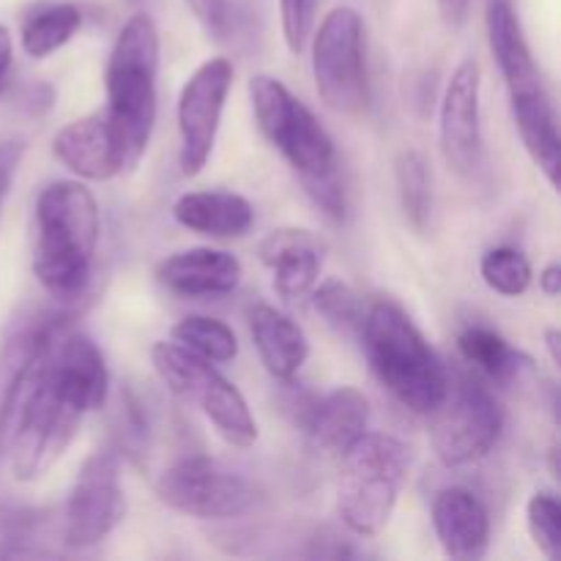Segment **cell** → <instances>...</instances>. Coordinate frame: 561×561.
Segmentation results:
<instances>
[{"label":"cell","mask_w":561,"mask_h":561,"mask_svg":"<svg viewBox=\"0 0 561 561\" xmlns=\"http://www.w3.org/2000/svg\"><path fill=\"white\" fill-rule=\"evenodd\" d=\"M102 217L93 192L80 181H53L36 201L33 274L58 305H75L88 294L96 263Z\"/></svg>","instance_id":"cell-1"},{"label":"cell","mask_w":561,"mask_h":561,"mask_svg":"<svg viewBox=\"0 0 561 561\" xmlns=\"http://www.w3.org/2000/svg\"><path fill=\"white\" fill-rule=\"evenodd\" d=\"M250 102L263 137L283 153L290 170L299 175L307 197L329 219L340 222L345 217L348 201H345V186L340 179L337 148L316 113L272 75L252 77Z\"/></svg>","instance_id":"cell-2"},{"label":"cell","mask_w":561,"mask_h":561,"mask_svg":"<svg viewBox=\"0 0 561 561\" xmlns=\"http://www.w3.org/2000/svg\"><path fill=\"white\" fill-rule=\"evenodd\" d=\"M356 334L381 387L411 414L431 416L449 387V373L405 307L376 296L362 310Z\"/></svg>","instance_id":"cell-3"},{"label":"cell","mask_w":561,"mask_h":561,"mask_svg":"<svg viewBox=\"0 0 561 561\" xmlns=\"http://www.w3.org/2000/svg\"><path fill=\"white\" fill-rule=\"evenodd\" d=\"M47 343L38 351L25 381H22L9 416V427H5L3 453L0 455H5V460H9V469L16 482L42 480L64 458L66 449L80 433L82 420L88 416L49 376L47 359H44Z\"/></svg>","instance_id":"cell-4"},{"label":"cell","mask_w":561,"mask_h":561,"mask_svg":"<svg viewBox=\"0 0 561 561\" xmlns=\"http://www.w3.org/2000/svg\"><path fill=\"white\" fill-rule=\"evenodd\" d=\"M159 31L148 11H137L121 27L104 71L107 107L104 113L124 140L129 164L137 168L157 124Z\"/></svg>","instance_id":"cell-5"},{"label":"cell","mask_w":561,"mask_h":561,"mask_svg":"<svg viewBox=\"0 0 561 561\" xmlns=\"http://www.w3.org/2000/svg\"><path fill=\"white\" fill-rule=\"evenodd\" d=\"M340 458V520L351 535L378 537L392 520L414 466V453L400 438L365 431Z\"/></svg>","instance_id":"cell-6"},{"label":"cell","mask_w":561,"mask_h":561,"mask_svg":"<svg viewBox=\"0 0 561 561\" xmlns=\"http://www.w3.org/2000/svg\"><path fill=\"white\" fill-rule=\"evenodd\" d=\"M151 365L164 387L186 405L201 409L230 447L250 449L257 442V422L244 394L214 367V362L190 354L179 343L159 340L151 348Z\"/></svg>","instance_id":"cell-7"},{"label":"cell","mask_w":561,"mask_h":561,"mask_svg":"<svg viewBox=\"0 0 561 561\" xmlns=\"http://www.w3.org/2000/svg\"><path fill=\"white\" fill-rule=\"evenodd\" d=\"M312 80L321 102L340 115H359L370 102L365 22L351 5L329 11L312 36Z\"/></svg>","instance_id":"cell-8"},{"label":"cell","mask_w":561,"mask_h":561,"mask_svg":"<svg viewBox=\"0 0 561 561\" xmlns=\"http://www.w3.org/2000/svg\"><path fill=\"white\" fill-rule=\"evenodd\" d=\"M431 442L447 469H460L488 458L504 431V411L477 378H449L438 409L433 411Z\"/></svg>","instance_id":"cell-9"},{"label":"cell","mask_w":561,"mask_h":561,"mask_svg":"<svg viewBox=\"0 0 561 561\" xmlns=\"http://www.w3.org/2000/svg\"><path fill=\"white\" fill-rule=\"evenodd\" d=\"M159 502L201 520H230L244 515L255 502L250 480L208 455L175 460L157 480Z\"/></svg>","instance_id":"cell-10"},{"label":"cell","mask_w":561,"mask_h":561,"mask_svg":"<svg viewBox=\"0 0 561 561\" xmlns=\"http://www.w3.org/2000/svg\"><path fill=\"white\" fill-rule=\"evenodd\" d=\"M126 515L121 458L115 449H96L80 466L64 510V546L82 551L107 540Z\"/></svg>","instance_id":"cell-11"},{"label":"cell","mask_w":561,"mask_h":561,"mask_svg":"<svg viewBox=\"0 0 561 561\" xmlns=\"http://www.w3.org/2000/svg\"><path fill=\"white\" fill-rule=\"evenodd\" d=\"M230 88H233V64L228 58H208L181 88L179 168L186 179L201 173L211 159Z\"/></svg>","instance_id":"cell-12"},{"label":"cell","mask_w":561,"mask_h":561,"mask_svg":"<svg viewBox=\"0 0 561 561\" xmlns=\"http://www.w3.org/2000/svg\"><path fill=\"white\" fill-rule=\"evenodd\" d=\"M480 91V64L469 58L453 71L442 96V151L449 170L460 179H471L482 168Z\"/></svg>","instance_id":"cell-13"},{"label":"cell","mask_w":561,"mask_h":561,"mask_svg":"<svg viewBox=\"0 0 561 561\" xmlns=\"http://www.w3.org/2000/svg\"><path fill=\"white\" fill-rule=\"evenodd\" d=\"M53 153L66 170L85 181H110L131 170L124 140L104 110L69 121L55 135Z\"/></svg>","instance_id":"cell-14"},{"label":"cell","mask_w":561,"mask_h":561,"mask_svg":"<svg viewBox=\"0 0 561 561\" xmlns=\"http://www.w3.org/2000/svg\"><path fill=\"white\" fill-rule=\"evenodd\" d=\"M323 255L327 241L307 228H277L257 247V257L272 272L274 290L290 305L312 294L321 277Z\"/></svg>","instance_id":"cell-15"},{"label":"cell","mask_w":561,"mask_h":561,"mask_svg":"<svg viewBox=\"0 0 561 561\" xmlns=\"http://www.w3.org/2000/svg\"><path fill=\"white\" fill-rule=\"evenodd\" d=\"M241 263L228 250L192 247L173 252L157 266L159 285L186 299H214L233 294L241 285Z\"/></svg>","instance_id":"cell-16"},{"label":"cell","mask_w":561,"mask_h":561,"mask_svg":"<svg viewBox=\"0 0 561 561\" xmlns=\"http://www.w3.org/2000/svg\"><path fill=\"white\" fill-rule=\"evenodd\" d=\"M433 529L455 561H480L491 548V515L469 488H444L433 499Z\"/></svg>","instance_id":"cell-17"},{"label":"cell","mask_w":561,"mask_h":561,"mask_svg":"<svg viewBox=\"0 0 561 561\" xmlns=\"http://www.w3.org/2000/svg\"><path fill=\"white\" fill-rule=\"evenodd\" d=\"M370 422V403L354 387H337L310 400L301 411V427L323 453L343 455Z\"/></svg>","instance_id":"cell-18"},{"label":"cell","mask_w":561,"mask_h":561,"mask_svg":"<svg viewBox=\"0 0 561 561\" xmlns=\"http://www.w3.org/2000/svg\"><path fill=\"white\" fill-rule=\"evenodd\" d=\"M488 42L510 96H524L546 88L513 0H488Z\"/></svg>","instance_id":"cell-19"},{"label":"cell","mask_w":561,"mask_h":561,"mask_svg":"<svg viewBox=\"0 0 561 561\" xmlns=\"http://www.w3.org/2000/svg\"><path fill=\"white\" fill-rule=\"evenodd\" d=\"M250 334L263 367L277 381H294L307 365L310 343L299 323L272 305H255L250 310Z\"/></svg>","instance_id":"cell-20"},{"label":"cell","mask_w":561,"mask_h":561,"mask_svg":"<svg viewBox=\"0 0 561 561\" xmlns=\"http://www.w3.org/2000/svg\"><path fill=\"white\" fill-rule=\"evenodd\" d=\"M173 219L208 239H241L255 225V208L236 192H186L173 203Z\"/></svg>","instance_id":"cell-21"},{"label":"cell","mask_w":561,"mask_h":561,"mask_svg":"<svg viewBox=\"0 0 561 561\" xmlns=\"http://www.w3.org/2000/svg\"><path fill=\"white\" fill-rule=\"evenodd\" d=\"M510 110H513V121L520 135V142H524L535 168L546 175L548 184L559 186L561 137L557 107H553L551 96H548V88L524 93V96H510Z\"/></svg>","instance_id":"cell-22"},{"label":"cell","mask_w":561,"mask_h":561,"mask_svg":"<svg viewBox=\"0 0 561 561\" xmlns=\"http://www.w3.org/2000/svg\"><path fill=\"white\" fill-rule=\"evenodd\" d=\"M55 329H60L55 318H27V321L16 323L5 334L3 345H0V453H3L5 427H9V416L22 389V381H25L33 359H36L38 351L44 348V343H47Z\"/></svg>","instance_id":"cell-23"},{"label":"cell","mask_w":561,"mask_h":561,"mask_svg":"<svg viewBox=\"0 0 561 561\" xmlns=\"http://www.w3.org/2000/svg\"><path fill=\"white\" fill-rule=\"evenodd\" d=\"M458 351L477 373L496 383H510L531 370V359L507 343L496 329L471 323L460 329Z\"/></svg>","instance_id":"cell-24"},{"label":"cell","mask_w":561,"mask_h":561,"mask_svg":"<svg viewBox=\"0 0 561 561\" xmlns=\"http://www.w3.org/2000/svg\"><path fill=\"white\" fill-rule=\"evenodd\" d=\"M82 27V11L75 3L44 5L22 22L20 42L31 58H47L77 36Z\"/></svg>","instance_id":"cell-25"},{"label":"cell","mask_w":561,"mask_h":561,"mask_svg":"<svg viewBox=\"0 0 561 561\" xmlns=\"http://www.w3.org/2000/svg\"><path fill=\"white\" fill-rule=\"evenodd\" d=\"M394 179H398V195L405 219L416 233H425L433 217V181L425 157L414 148L400 153L394 162Z\"/></svg>","instance_id":"cell-26"},{"label":"cell","mask_w":561,"mask_h":561,"mask_svg":"<svg viewBox=\"0 0 561 561\" xmlns=\"http://www.w3.org/2000/svg\"><path fill=\"white\" fill-rule=\"evenodd\" d=\"M170 334L181 348L201 356V359L214 362V365H225V362H233L239 356V340H236L233 329L211 316L181 318Z\"/></svg>","instance_id":"cell-27"},{"label":"cell","mask_w":561,"mask_h":561,"mask_svg":"<svg viewBox=\"0 0 561 561\" xmlns=\"http://www.w3.org/2000/svg\"><path fill=\"white\" fill-rule=\"evenodd\" d=\"M480 272L488 288L510 296V299L524 296L529 290L531 279H535L529 257L515 250V247H493V250H488L480 261Z\"/></svg>","instance_id":"cell-28"},{"label":"cell","mask_w":561,"mask_h":561,"mask_svg":"<svg viewBox=\"0 0 561 561\" xmlns=\"http://www.w3.org/2000/svg\"><path fill=\"white\" fill-rule=\"evenodd\" d=\"M312 305L337 332H356L362 310H365L362 296L343 279H327L321 283V288H312Z\"/></svg>","instance_id":"cell-29"},{"label":"cell","mask_w":561,"mask_h":561,"mask_svg":"<svg viewBox=\"0 0 561 561\" xmlns=\"http://www.w3.org/2000/svg\"><path fill=\"white\" fill-rule=\"evenodd\" d=\"M531 542L548 561L561 559V507L553 493H535L526 504Z\"/></svg>","instance_id":"cell-30"},{"label":"cell","mask_w":561,"mask_h":561,"mask_svg":"<svg viewBox=\"0 0 561 561\" xmlns=\"http://www.w3.org/2000/svg\"><path fill=\"white\" fill-rule=\"evenodd\" d=\"M316 5L318 0H279L283 36L294 55H299L305 49L307 38H310L312 22H316Z\"/></svg>","instance_id":"cell-31"},{"label":"cell","mask_w":561,"mask_h":561,"mask_svg":"<svg viewBox=\"0 0 561 561\" xmlns=\"http://www.w3.org/2000/svg\"><path fill=\"white\" fill-rule=\"evenodd\" d=\"M192 14L203 22V27L217 36H222L228 31L230 22V3L228 0H186Z\"/></svg>","instance_id":"cell-32"},{"label":"cell","mask_w":561,"mask_h":561,"mask_svg":"<svg viewBox=\"0 0 561 561\" xmlns=\"http://www.w3.org/2000/svg\"><path fill=\"white\" fill-rule=\"evenodd\" d=\"M469 9L471 0H438V11H442L444 22H447L449 27L463 25L466 16H469Z\"/></svg>","instance_id":"cell-33"},{"label":"cell","mask_w":561,"mask_h":561,"mask_svg":"<svg viewBox=\"0 0 561 561\" xmlns=\"http://www.w3.org/2000/svg\"><path fill=\"white\" fill-rule=\"evenodd\" d=\"M11 60H14V42H11L9 27L0 25V93H3L5 82H9Z\"/></svg>","instance_id":"cell-34"},{"label":"cell","mask_w":561,"mask_h":561,"mask_svg":"<svg viewBox=\"0 0 561 561\" xmlns=\"http://www.w3.org/2000/svg\"><path fill=\"white\" fill-rule=\"evenodd\" d=\"M540 290L551 299H557L561 294V266L559 263H548L546 268L540 272Z\"/></svg>","instance_id":"cell-35"},{"label":"cell","mask_w":561,"mask_h":561,"mask_svg":"<svg viewBox=\"0 0 561 561\" xmlns=\"http://www.w3.org/2000/svg\"><path fill=\"white\" fill-rule=\"evenodd\" d=\"M546 345L548 354H551L553 367L561 365V332L559 329H546Z\"/></svg>","instance_id":"cell-36"},{"label":"cell","mask_w":561,"mask_h":561,"mask_svg":"<svg viewBox=\"0 0 561 561\" xmlns=\"http://www.w3.org/2000/svg\"><path fill=\"white\" fill-rule=\"evenodd\" d=\"M5 192H9V190H5V186H3V184H0V203H3V197H5Z\"/></svg>","instance_id":"cell-37"},{"label":"cell","mask_w":561,"mask_h":561,"mask_svg":"<svg viewBox=\"0 0 561 561\" xmlns=\"http://www.w3.org/2000/svg\"><path fill=\"white\" fill-rule=\"evenodd\" d=\"M129 3H137V5H146L148 0H129Z\"/></svg>","instance_id":"cell-38"}]
</instances>
